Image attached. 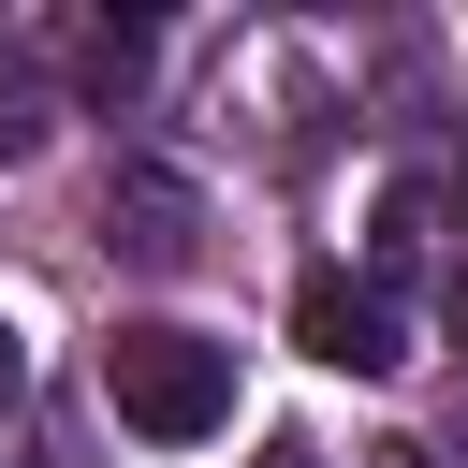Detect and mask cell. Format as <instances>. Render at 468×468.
<instances>
[{"label": "cell", "instance_id": "277c9868", "mask_svg": "<svg viewBox=\"0 0 468 468\" xmlns=\"http://www.w3.org/2000/svg\"><path fill=\"white\" fill-rule=\"evenodd\" d=\"M0 146H44V102H29V73H15V44H0Z\"/></svg>", "mask_w": 468, "mask_h": 468}, {"label": "cell", "instance_id": "3957f363", "mask_svg": "<svg viewBox=\"0 0 468 468\" xmlns=\"http://www.w3.org/2000/svg\"><path fill=\"white\" fill-rule=\"evenodd\" d=\"M102 234H117L132 263H161V278H176V263L205 249V205H190V176H161V161H132V176L102 190Z\"/></svg>", "mask_w": 468, "mask_h": 468}, {"label": "cell", "instance_id": "8992f818", "mask_svg": "<svg viewBox=\"0 0 468 468\" xmlns=\"http://www.w3.org/2000/svg\"><path fill=\"white\" fill-rule=\"evenodd\" d=\"M263 468H322V453H292V439H278V453H263Z\"/></svg>", "mask_w": 468, "mask_h": 468}, {"label": "cell", "instance_id": "6da1fadb", "mask_svg": "<svg viewBox=\"0 0 468 468\" xmlns=\"http://www.w3.org/2000/svg\"><path fill=\"white\" fill-rule=\"evenodd\" d=\"M102 395L132 439H219L234 424V351L190 336V322H117L102 336Z\"/></svg>", "mask_w": 468, "mask_h": 468}, {"label": "cell", "instance_id": "5b68a950", "mask_svg": "<svg viewBox=\"0 0 468 468\" xmlns=\"http://www.w3.org/2000/svg\"><path fill=\"white\" fill-rule=\"evenodd\" d=\"M15 395H29V351H15V322H0V410H15Z\"/></svg>", "mask_w": 468, "mask_h": 468}, {"label": "cell", "instance_id": "7a4b0ae2", "mask_svg": "<svg viewBox=\"0 0 468 468\" xmlns=\"http://www.w3.org/2000/svg\"><path fill=\"white\" fill-rule=\"evenodd\" d=\"M292 351L307 366H336V380H395L410 351H395V292L380 278H307L292 292Z\"/></svg>", "mask_w": 468, "mask_h": 468}]
</instances>
